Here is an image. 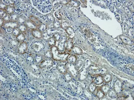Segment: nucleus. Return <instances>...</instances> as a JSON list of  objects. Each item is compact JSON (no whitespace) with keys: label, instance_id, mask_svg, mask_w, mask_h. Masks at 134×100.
Segmentation results:
<instances>
[{"label":"nucleus","instance_id":"0eeeda50","mask_svg":"<svg viewBox=\"0 0 134 100\" xmlns=\"http://www.w3.org/2000/svg\"><path fill=\"white\" fill-rule=\"evenodd\" d=\"M67 38L65 36H62L61 40L59 41L57 45V49L59 52H63L66 49V42Z\"/></svg>","mask_w":134,"mask_h":100},{"label":"nucleus","instance_id":"c9c22d12","mask_svg":"<svg viewBox=\"0 0 134 100\" xmlns=\"http://www.w3.org/2000/svg\"><path fill=\"white\" fill-rule=\"evenodd\" d=\"M21 33H24L27 30L28 27L25 24H21L19 25L18 27Z\"/></svg>","mask_w":134,"mask_h":100},{"label":"nucleus","instance_id":"de8ad7c7","mask_svg":"<svg viewBox=\"0 0 134 100\" xmlns=\"http://www.w3.org/2000/svg\"><path fill=\"white\" fill-rule=\"evenodd\" d=\"M5 22L4 21L3 19L2 18H0V26L1 27L3 26L5 24Z\"/></svg>","mask_w":134,"mask_h":100},{"label":"nucleus","instance_id":"a878e982","mask_svg":"<svg viewBox=\"0 0 134 100\" xmlns=\"http://www.w3.org/2000/svg\"><path fill=\"white\" fill-rule=\"evenodd\" d=\"M108 97L111 99H114L116 98L117 96L116 93L115 92V91L113 89L112 90H110L108 93H107Z\"/></svg>","mask_w":134,"mask_h":100},{"label":"nucleus","instance_id":"393cba45","mask_svg":"<svg viewBox=\"0 0 134 100\" xmlns=\"http://www.w3.org/2000/svg\"><path fill=\"white\" fill-rule=\"evenodd\" d=\"M48 28V25L44 23H41L39 26L38 27V29L41 32V33H44L47 30Z\"/></svg>","mask_w":134,"mask_h":100},{"label":"nucleus","instance_id":"5701e85b","mask_svg":"<svg viewBox=\"0 0 134 100\" xmlns=\"http://www.w3.org/2000/svg\"><path fill=\"white\" fill-rule=\"evenodd\" d=\"M103 82L106 83H108L110 82L112 79V77L110 74H106L103 75L102 76Z\"/></svg>","mask_w":134,"mask_h":100},{"label":"nucleus","instance_id":"bb28decb","mask_svg":"<svg viewBox=\"0 0 134 100\" xmlns=\"http://www.w3.org/2000/svg\"><path fill=\"white\" fill-rule=\"evenodd\" d=\"M44 59H45V57H44V56L38 54L35 56L34 60L35 62L37 63H40Z\"/></svg>","mask_w":134,"mask_h":100},{"label":"nucleus","instance_id":"412c9836","mask_svg":"<svg viewBox=\"0 0 134 100\" xmlns=\"http://www.w3.org/2000/svg\"><path fill=\"white\" fill-rule=\"evenodd\" d=\"M77 60V57L75 55H71L68 56L67 60V63L74 64L76 63Z\"/></svg>","mask_w":134,"mask_h":100},{"label":"nucleus","instance_id":"6e6552de","mask_svg":"<svg viewBox=\"0 0 134 100\" xmlns=\"http://www.w3.org/2000/svg\"><path fill=\"white\" fill-rule=\"evenodd\" d=\"M53 65V61L51 59H45L41 63H39V67L41 69H47L51 67Z\"/></svg>","mask_w":134,"mask_h":100},{"label":"nucleus","instance_id":"f257e3e1","mask_svg":"<svg viewBox=\"0 0 134 100\" xmlns=\"http://www.w3.org/2000/svg\"><path fill=\"white\" fill-rule=\"evenodd\" d=\"M34 6L43 13L49 12L52 9L51 2L49 0H33Z\"/></svg>","mask_w":134,"mask_h":100},{"label":"nucleus","instance_id":"c85d7f7f","mask_svg":"<svg viewBox=\"0 0 134 100\" xmlns=\"http://www.w3.org/2000/svg\"><path fill=\"white\" fill-rule=\"evenodd\" d=\"M83 63H84V61L82 60H77L74 65L77 69L78 70H79L82 67Z\"/></svg>","mask_w":134,"mask_h":100},{"label":"nucleus","instance_id":"a19ab883","mask_svg":"<svg viewBox=\"0 0 134 100\" xmlns=\"http://www.w3.org/2000/svg\"><path fill=\"white\" fill-rule=\"evenodd\" d=\"M11 21L17 22V20H18V16L17 14L15 13H14L11 15Z\"/></svg>","mask_w":134,"mask_h":100},{"label":"nucleus","instance_id":"9d476101","mask_svg":"<svg viewBox=\"0 0 134 100\" xmlns=\"http://www.w3.org/2000/svg\"><path fill=\"white\" fill-rule=\"evenodd\" d=\"M28 47L27 43L26 42L24 41L22 43H20L17 48V52L19 54H24L27 51Z\"/></svg>","mask_w":134,"mask_h":100},{"label":"nucleus","instance_id":"f704fd0d","mask_svg":"<svg viewBox=\"0 0 134 100\" xmlns=\"http://www.w3.org/2000/svg\"><path fill=\"white\" fill-rule=\"evenodd\" d=\"M53 28L56 29H59L61 27V22L59 20L57 19H55L53 23Z\"/></svg>","mask_w":134,"mask_h":100},{"label":"nucleus","instance_id":"2eb2a0df","mask_svg":"<svg viewBox=\"0 0 134 100\" xmlns=\"http://www.w3.org/2000/svg\"><path fill=\"white\" fill-rule=\"evenodd\" d=\"M24 24L26 25L28 28L31 29L32 30H34V29H38V26L30 20H27L25 22Z\"/></svg>","mask_w":134,"mask_h":100},{"label":"nucleus","instance_id":"1a4fd4ad","mask_svg":"<svg viewBox=\"0 0 134 100\" xmlns=\"http://www.w3.org/2000/svg\"><path fill=\"white\" fill-rule=\"evenodd\" d=\"M122 83L118 79H116L114 83V90L115 91L116 94L120 93L122 91Z\"/></svg>","mask_w":134,"mask_h":100},{"label":"nucleus","instance_id":"7c9ffc66","mask_svg":"<svg viewBox=\"0 0 134 100\" xmlns=\"http://www.w3.org/2000/svg\"><path fill=\"white\" fill-rule=\"evenodd\" d=\"M17 40L20 43H21L24 42L25 39V36L23 33H21L18 36L16 37Z\"/></svg>","mask_w":134,"mask_h":100},{"label":"nucleus","instance_id":"20e7f679","mask_svg":"<svg viewBox=\"0 0 134 100\" xmlns=\"http://www.w3.org/2000/svg\"><path fill=\"white\" fill-rule=\"evenodd\" d=\"M67 72L72 75L73 78L77 79L78 77V70L77 69L74 64L67 63L66 65Z\"/></svg>","mask_w":134,"mask_h":100},{"label":"nucleus","instance_id":"ddd939ff","mask_svg":"<svg viewBox=\"0 0 134 100\" xmlns=\"http://www.w3.org/2000/svg\"><path fill=\"white\" fill-rule=\"evenodd\" d=\"M57 69L58 72L62 75L65 74L67 72V69L66 65L62 63H58L57 65Z\"/></svg>","mask_w":134,"mask_h":100},{"label":"nucleus","instance_id":"4468645a","mask_svg":"<svg viewBox=\"0 0 134 100\" xmlns=\"http://www.w3.org/2000/svg\"><path fill=\"white\" fill-rule=\"evenodd\" d=\"M92 82L96 85H99L103 83V80L102 76L101 75H98L94 76L92 79Z\"/></svg>","mask_w":134,"mask_h":100},{"label":"nucleus","instance_id":"a18cd8bd","mask_svg":"<svg viewBox=\"0 0 134 100\" xmlns=\"http://www.w3.org/2000/svg\"><path fill=\"white\" fill-rule=\"evenodd\" d=\"M6 12L5 10L3 9H0V17L3 18L4 16L6 15Z\"/></svg>","mask_w":134,"mask_h":100},{"label":"nucleus","instance_id":"49530a36","mask_svg":"<svg viewBox=\"0 0 134 100\" xmlns=\"http://www.w3.org/2000/svg\"><path fill=\"white\" fill-rule=\"evenodd\" d=\"M7 5L4 2H1L0 3V9L5 10L6 7L7 6Z\"/></svg>","mask_w":134,"mask_h":100},{"label":"nucleus","instance_id":"4be33fe9","mask_svg":"<svg viewBox=\"0 0 134 100\" xmlns=\"http://www.w3.org/2000/svg\"><path fill=\"white\" fill-rule=\"evenodd\" d=\"M5 10L6 11V13L10 15L14 13V7L10 5H7Z\"/></svg>","mask_w":134,"mask_h":100},{"label":"nucleus","instance_id":"f8f14e48","mask_svg":"<svg viewBox=\"0 0 134 100\" xmlns=\"http://www.w3.org/2000/svg\"><path fill=\"white\" fill-rule=\"evenodd\" d=\"M120 38L122 42L126 45L131 46L133 44V42L131 39L128 36L125 35H122L120 36Z\"/></svg>","mask_w":134,"mask_h":100},{"label":"nucleus","instance_id":"2f4dec72","mask_svg":"<svg viewBox=\"0 0 134 100\" xmlns=\"http://www.w3.org/2000/svg\"><path fill=\"white\" fill-rule=\"evenodd\" d=\"M100 89H101L102 91L105 94H107V93H108L109 91L110 90V88H109V86L108 85V84H107L103 85L101 87Z\"/></svg>","mask_w":134,"mask_h":100},{"label":"nucleus","instance_id":"c756f323","mask_svg":"<svg viewBox=\"0 0 134 100\" xmlns=\"http://www.w3.org/2000/svg\"><path fill=\"white\" fill-rule=\"evenodd\" d=\"M96 88V85L92 82L89 84L88 87V90L90 92H91L92 93H94L95 91Z\"/></svg>","mask_w":134,"mask_h":100},{"label":"nucleus","instance_id":"473e14b6","mask_svg":"<svg viewBox=\"0 0 134 100\" xmlns=\"http://www.w3.org/2000/svg\"><path fill=\"white\" fill-rule=\"evenodd\" d=\"M69 27V24L68 22L66 20H63L61 22V27L62 29H65Z\"/></svg>","mask_w":134,"mask_h":100},{"label":"nucleus","instance_id":"cd10ccee","mask_svg":"<svg viewBox=\"0 0 134 100\" xmlns=\"http://www.w3.org/2000/svg\"><path fill=\"white\" fill-rule=\"evenodd\" d=\"M64 78L65 80L67 82H70L72 81L73 78L72 75L68 72L64 74Z\"/></svg>","mask_w":134,"mask_h":100},{"label":"nucleus","instance_id":"aec40b11","mask_svg":"<svg viewBox=\"0 0 134 100\" xmlns=\"http://www.w3.org/2000/svg\"><path fill=\"white\" fill-rule=\"evenodd\" d=\"M96 96L98 99H102L104 97L105 94L101 89H100V88H98L97 89H96Z\"/></svg>","mask_w":134,"mask_h":100},{"label":"nucleus","instance_id":"79ce46f5","mask_svg":"<svg viewBox=\"0 0 134 100\" xmlns=\"http://www.w3.org/2000/svg\"><path fill=\"white\" fill-rule=\"evenodd\" d=\"M47 18L48 19V20L50 22L53 23V22L54 21L55 18L53 16V15L51 13H49L47 15Z\"/></svg>","mask_w":134,"mask_h":100},{"label":"nucleus","instance_id":"b1692460","mask_svg":"<svg viewBox=\"0 0 134 100\" xmlns=\"http://www.w3.org/2000/svg\"><path fill=\"white\" fill-rule=\"evenodd\" d=\"M30 20L33 23H34L35 25L38 26V27L39 26V25L41 23L40 20H39V19L34 16H30Z\"/></svg>","mask_w":134,"mask_h":100},{"label":"nucleus","instance_id":"9b49d317","mask_svg":"<svg viewBox=\"0 0 134 100\" xmlns=\"http://www.w3.org/2000/svg\"><path fill=\"white\" fill-rule=\"evenodd\" d=\"M19 24L17 22L10 21L8 22H5L4 25V28L6 29H14L15 28L18 27Z\"/></svg>","mask_w":134,"mask_h":100},{"label":"nucleus","instance_id":"423d86ee","mask_svg":"<svg viewBox=\"0 0 134 100\" xmlns=\"http://www.w3.org/2000/svg\"><path fill=\"white\" fill-rule=\"evenodd\" d=\"M31 48L35 52H39L43 51L44 48V44L40 42H35L32 43Z\"/></svg>","mask_w":134,"mask_h":100},{"label":"nucleus","instance_id":"a211bd4d","mask_svg":"<svg viewBox=\"0 0 134 100\" xmlns=\"http://www.w3.org/2000/svg\"><path fill=\"white\" fill-rule=\"evenodd\" d=\"M65 30L69 38H72V39L74 38V37L75 36V33L74 30L73 28L69 26L65 29Z\"/></svg>","mask_w":134,"mask_h":100},{"label":"nucleus","instance_id":"4c0bfd02","mask_svg":"<svg viewBox=\"0 0 134 100\" xmlns=\"http://www.w3.org/2000/svg\"><path fill=\"white\" fill-rule=\"evenodd\" d=\"M44 57L45 59H51L52 58V54L51 51H47L44 53Z\"/></svg>","mask_w":134,"mask_h":100},{"label":"nucleus","instance_id":"39448f33","mask_svg":"<svg viewBox=\"0 0 134 100\" xmlns=\"http://www.w3.org/2000/svg\"><path fill=\"white\" fill-rule=\"evenodd\" d=\"M108 70L104 67L100 68L99 69H94L89 71V74L91 75L96 76L98 75H103L107 74Z\"/></svg>","mask_w":134,"mask_h":100},{"label":"nucleus","instance_id":"dca6fc26","mask_svg":"<svg viewBox=\"0 0 134 100\" xmlns=\"http://www.w3.org/2000/svg\"><path fill=\"white\" fill-rule=\"evenodd\" d=\"M32 34L34 37L37 39H41L43 38L42 33L38 29L32 30Z\"/></svg>","mask_w":134,"mask_h":100},{"label":"nucleus","instance_id":"ea45409f","mask_svg":"<svg viewBox=\"0 0 134 100\" xmlns=\"http://www.w3.org/2000/svg\"><path fill=\"white\" fill-rule=\"evenodd\" d=\"M12 33L13 35L14 36L17 37L19 34H21V32L20 30L19 29V28L17 27V28H15V29H13Z\"/></svg>","mask_w":134,"mask_h":100},{"label":"nucleus","instance_id":"c03bdc74","mask_svg":"<svg viewBox=\"0 0 134 100\" xmlns=\"http://www.w3.org/2000/svg\"><path fill=\"white\" fill-rule=\"evenodd\" d=\"M55 15L56 18H57L58 20H62V15H61L60 12L59 11H56L55 13Z\"/></svg>","mask_w":134,"mask_h":100},{"label":"nucleus","instance_id":"7ed1b4c3","mask_svg":"<svg viewBox=\"0 0 134 100\" xmlns=\"http://www.w3.org/2000/svg\"><path fill=\"white\" fill-rule=\"evenodd\" d=\"M91 65V61L89 59H86L84 61L83 66L78 70V77L77 79L79 81H83L85 80L87 74L89 71V68Z\"/></svg>","mask_w":134,"mask_h":100},{"label":"nucleus","instance_id":"72a5a7b5","mask_svg":"<svg viewBox=\"0 0 134 100\" xmlns=\"http://www.w3.org/2000/svg\"><path fill=\"white\" fill-rule=\"evenodd\" d=\"M56 40L53 37H51L47 40L48 44L51 47L54 46L56 44Z\"/></svg>","mask_w":134,"mask_h":100},{"label":"nucleus","instance_id":"37998d69","mask_svg":"<svg viewBox=\"0 0 134 100\" xmlns=\"http://www.w3.org/2000/svg\"><path fill=\"white\" fill-rule=\"evenodd\" d=\"M5 22H8L11 21V17L10 15L6 14V15L3 18Z\"/></svg>","mask_w":134,"mask_h":100},{"label":"nucleus","instance_id":"58836bf2","mask_svg":"<svg viewBox=\"0 0 134 100\" xmlns=\"http://www.w3.org/2000/svg\"><path fill=\"white\" fill-rule=\"evenodd\" d=\"M69 3L71 6L75 8H77L80 5V3L77 0H71L70 1Z\"/></svg>","mask_w":134,"mask_h":100},{"label":"nucleus","instance_id":"6ab92c4d","mask_svg":"<svg viewBox=\"0 0 134 100\" xmlns=\"http://www.w3.org/2000/svg\"><path fill=\"white\" fill-rule=\"evenodd\" d=\"M73 47V39L68 37L67 39L66 42V49L68 51H71Z\"/></svg>","mask_w":134,"mask_h":100},{"label":"nucleus","instance_id":"f3484780","mask_svg":"<svg viewBox=\"0 0 134 100\" xmlns=\"http://www.w3.org/2000/svg\"><path fill=\"white\" fill-rule=\"evenodd\" d=\"M71 53L77 55H80L83 54V51L80 48L77 46H74L71 51Z\"/></svg>","mask_w":134,"mask_h":100},{"label":"nucleus","instance_id":"f03ea898","mask_svg":"<svg viewBox=\"0 0 134 100\" xmlns=\"http://www.w3.org/2000/svg\"><path fill=\"white\" fill-rule=\"evenodd\" d=\"M50 51L52 52V58L56 61L65 62L70 56L69 53L59 52L55 45L51 47Z\"/></svg>","mask_w":134,"mask_h":100},{"label":"nucleus","instance_id":"e433bc0d","mask_svg":"<svg viewBox=\"0 0 134 100\" xmlns=\"http://www.w3.org/2000/svg\"><path fill=\"white\" fill-rule=\"evenodd\" d=\"M53 37L56 40V41L57 42H59L61 40V39H62V36L60 33H57V32H56L53 34Z\"/></svg>","mask_w":134,"mask_h":100}]
</instances>
